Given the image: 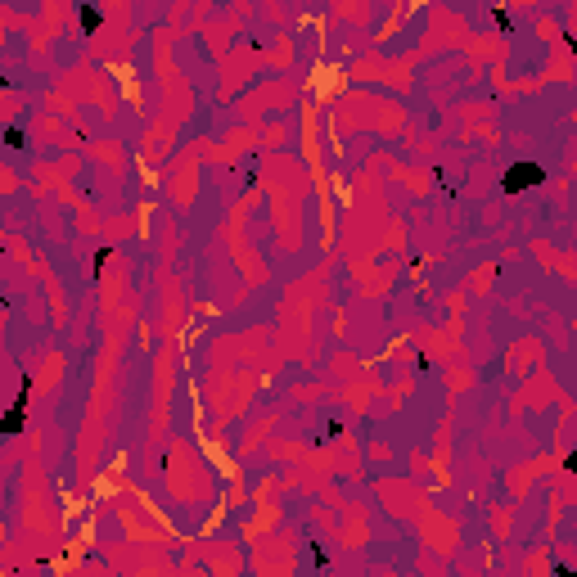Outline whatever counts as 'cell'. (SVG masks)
<instances>
[{
    "label": "cell",
    "instance_id": "1",
    "mask_svg": "<svg viewBox=\"0 0 577 577\" xmlns=\"http://www.w3.org/2000/svg\"><path fill=\"white\" fill-rule=\"evenodd\" d=\"M546 172H541V163H514V167H505V194H524L532 185H541Z\"/></svg>",
    "mask_w": 577,
    "mask_h": 577
},
{
    "label": "cell",
    "instance_id": "2",
    "mask_svg": "<svg viewBox=\"0 0 577 577\" xmlns=\"http://www.w3.org/2000/svg\"><path fill=\"white\" fill-rule=\"evenodd\" d=\"M23 411H27V397H19L9 406V415H5V438H14V433L23 429Z\"/></svg>",
    "mask_w": 577,
    "mask_h": 577
},
{
    "label": "cell",
    "instance_id": "4",
    "mask_svg": "<svg viewBox=\"0 0 577 577\" xmlns=\"http://www.w3.org/2000/svg\"><path fill=\"white\" fill-rule=\"evenodd\" d=\"M564 469H568V474L577 478V451H568V456H564Z\"/></svg>",
    "mask_w": 577,
    "mask_h": 577
},
{
    "label": "cell",
    "instance_id": "3",
    "mask_svg": "<svg viewBox=\"0 0 577 577\" xmlns=\"http://www.w3.org/2000/svg\"><path fill=\"white\" fill-rule=\"evenodd\" d=\"M100 23H104V19H100V9H95V5H81V32H95Z\"/></svg>",
    "mask_w": 577,
    "mask_h": 577
}]
</instances>
